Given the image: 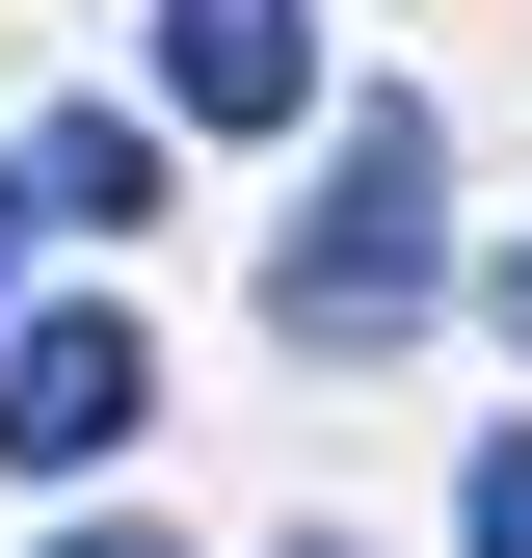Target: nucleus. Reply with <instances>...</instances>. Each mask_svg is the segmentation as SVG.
<instances>
[{
	"label": "nucleus",
	"instance_id": "1",
	"mask_svg": "<svg viewBox=\"0 0 532 558\" xmlns=\"http://www.w3.org/2000/svg\"><path fill=\"white\" fill-rule=\"evenodd\" d=\"M266 319H293V345H399V319H426V107H347L319 214L266 240Z\"/></svg>",
	"mask_w": 532,
	"mask_h": 558
},
{
	"label": "nucleus",
	"instance_id": "2",
	"mask_svg": "<svg viewBox=\"0 0 532 558\" xmlns=\"http://www.w3.org/2000/svg\"><path fill=\"white\" fill-rule=\"evenodd\" d=\"M133 426H160V345H133V293L0 319V478H107Z\"/></svg>",
	"mask_w": 532,
	"mask_h": 558
},
{
	"label": "nucleus",
	"instance_id": "3",
	"mask_svg": "<svg viewBox=\"0 0 532 558\" xmlns=\"http://www.w3.org/2000/svg\"><path fill=\"white\" fill-rule=\"evenodd\" d=\"M160 107L186 133H293L319 107V27H293V0H160Z\"/></svg>",
	"mask_w": 532,
	"mask_h": 558
},
{
	"label": "nucleus",
	"instance_id": "4",
	"mask_svg": "<svg viewBox=\"0 0 532 558\" xmlns=\"http://www.w3.org/2000/svg\"><path fill=\"white\" fill-rule=\"evenodd\" d=\"M0 186H27V240H133V214H160V133H133V107H53Z\"/></svg>",
	"mask_w": 532,
	"mask_h": 558
},
{
	"label": "nucleus",
	"instance_id": "5",
	"mask_svg": "<svg viewBox=\"0 0 532 558\" xmlns=\"http://www.w3.org/2000/svg\"><path fill=\"white\" fill-rule=\"evenodd\" d=\"M480 558H532V426H506V452H480Z\"/></svg>",
	"mask_w": 532,
	"mask_h": 558
},
{
	"label": "nucleus",
	"instance_id": "6",
	"mask_svg": "<svg viewBox=\"0 0 532 558\" xmlns=\"http://www.w3.org/2000/svg\"><path fill=\"white\" fill-rule=\"evenodd\" d=\"M480 293H506V345H532V240H506V266H480Z\"/></svg>",
	"mask_w": 532,
	"mask_h": 558
},
{
	"label": "nucleus",
	"instance_id": "7",
	"mask_svg": "<svg viewBox=\"0 0 532 558\" xmlns=\"http://www.w3.org/2000/svg\"><path fill=\"white\" fill-rule=\"evenodd\" d=\"M53 558H160V532H53Z\"/></svg>",
	"mask_w": 532,
	"mask_h": 558
},
{
	"label": "nucleus",
	"instance_id": "8",
	"mask_svg": "<svg viewBox=\"0 0 532 558\" xmlns=\"http://www.w3.org/2000/svg\"><path fill=\"white\" fill-rule=\"evenodd\" d=\"M0 266H27V186H0Z\"/></svg>",
	"mask_w": 532,
	"mask_h": 558
},
{
	"label": "nucleus",
	"instance_id": "9",
	"mask_svg": "<svg viewBox=\"0 0 532 558\" xmlns=\"http://www.w3.org/2000/svg\"><path fill=\"white\" fill-rule=\"evenodd\" d=\"M293 558H347V532H293Z\"/></svg>",
	"mask_w": 532,
	"mask_h": 558
}]
</instances>
